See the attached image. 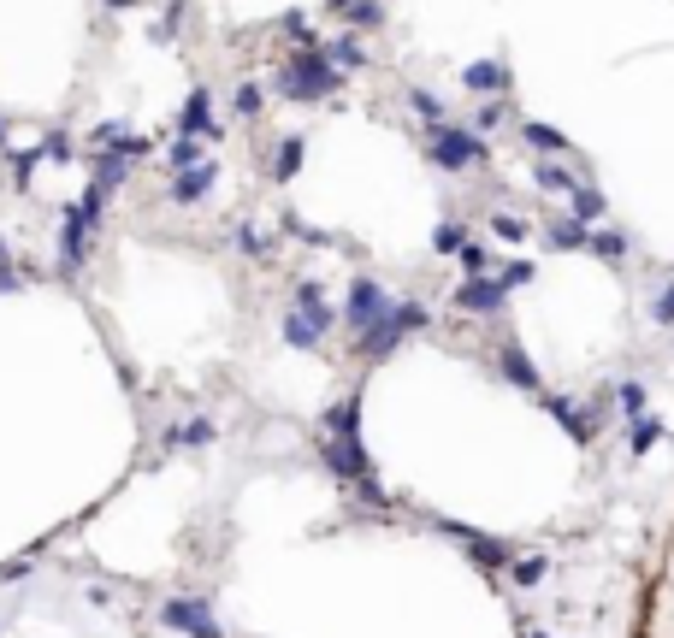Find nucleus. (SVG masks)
<instances>
[{"label":"nucleus","mask_w":674,"mask_h":638,"mask_svg":"<svg viewBox=\"0 0 674 638\" xmlns=\"http://www.w3.org/2000/svg\"><path fill=\"white\" fill-rule=\"evenodd\" d=\"M337 89H343V71L332 65L326 48H302V54H290V60L272 65V95H284V101H337Z\"/></svg>","instance_id":"1"},{"label":"nucleus","mask_w":674,"mask_h":638,"mask_svg":"<svg viewBox=\"0 0 674 638\" xmlns=\"http://www.w3.org/2000/svg\"><path fill=\"white\" fill-rule=\"evenodd\" d=\"M426 160L438 172H479V166H491V142L473 125H438L426 136Z\"/></svg>","instance_id":"2"},{"label":"nucleus","mask_w":674,"mask_h":638,"mask_svg":"<svg viewBox=\"0 0 674 638\" xmlns=\"http://www.w3.org/2000/svg\"><path fill=\"white\" fill-rule=\"evenodd\" d=\"M420 325H426V308H420V302H391V314L379 319L373 331H361V355H367V361H385V355L403 343V331H420Z\"/></svg>","instance_id":"3"},{"label":"nucleus","mask_w":674,"mask_h":638,"mask_svg":"<svg viewBox=\"0 0 674 638\" xmlns=\"http://www.w3.org/2000/svg\"><path fill=\"white\" fill-rule=\"evenodd\" d=\"M438 532H444L450 544H462V550H468L473 562H479V568H491V574H497V568H515V562H521L509 538H491V532H473V526H462V520H438Z\"/></svg>","instance_id":"4"},{"label":"nucleus","mask_w":674,"mask_h":638,"mask_svg":"<svg viewBox=\"0 0 674 638\" xmlns=\"http://www.w3.org/2000/svg\"><path fill=\"white\" fill-rule=\"evenodd\" d=\"M450 302H456V314L491 319V314H503V302H509V284H503V278H462Z\"/></svg>","instance_id":"5"},{"label":"nucleus","mask_w":674,"mask_h":638,"mask_svg":"<svg viewBox=\"0 0 674 638\" xmlns=\"http://www.w3.org/2000/svg\"><path fill=\"white\" fill-rule=\"evenodd\" d=\"M160 621H166L172 633H184V638H225V633H219V621H213V609H207L202 597H172V603L160 609Z\"/></svg>","instance_id":"6"},{"label":"nucleus","mask_w":674,"mask_h":638,"mask_svg":"<svg viewBox=\"0 0 674 638\" xmlns=\"http://www.w3.org/2000/svg\"><path fill=\"white\" fill-rule=\"evenodd\" d=\"M385 314H391V296H385L373 278H355V284H349V302H343V319H349L355 331H373Z\"/></svg>","instance_id":"7"},{"label":"nucleus","mask_w":674,"mask_h":638,"mask_svg":"<svg viewBox=\"0 0 674 638\" xmlns=\"http://www.w3.org/2000/svg\"><path fill=\"white\" fill-rule=\"evenodd\" d=\"M320 461L332 467L337 479H355V485L373 479V455H367L361 438H326V444H320Z\"/></svg>","instance_id":"8"},{"label":"nucleus","mask_w":674,"mask_h":638,"mask_svg":"<svg viewBox=\"0 0 674 638\" xmlns=\"http://www.w3.org/2000/svg\"><path fill=\"white\" fill-rule=\"evenodd\" d=\"M178 136H225V119H213V89H190V101L178 107Z\"/></svg>","instance_id":"9"},{"label":"nucleus","mask_w":674,"mask_h":638,"mask_svg":"<svg viewBox=\"0 0 674 638\" xmlns=\"http://www.w3.org/2000/svg\"><path fill=\"white\" fill-rule=\"evenodd\" d=\"M497 373H503V379H509V384H521L527 396H544V379H539V367H533V355H527V349H521L515 337H509V343H497Z\"/></svg>","instance_id":"10"},{"label":"nucleus","mask_w":674,"mask_h":638,"mask_svg":"<svg viewBox=\"0 0 674 638\" xmlns=\"http://www.w3.org/2000/svg\"><path fill=\"white\" fill-rule=\"evenodd\" d=\"M462 89H473V95H509L515 71L503 60H473V65H462Z\"/></svg>","instance_id":"11"},{"label":"nucleus","mask_w":674,"mask_h":638,"mask_svg":"<svg viewBox=\"0 0 674 638\" xmlns=\"http://www.w3.org/2000/svg\"><path fill=\"white\" fill-rule=\"evenodd\" d=\"M544 243H550V249H568V255H592V231H586L574 213L550 219V225H544Z\"/></svg>","instance_id":"12"},{"label":"nucleus","mask_w":674,"mask_h":638,"mask_svg":"<svg viewBox=\"0 0 674 638\" xmlns=\"http://www.w3.org/2000/svg\"><path fill=\"white\" fill-rule=\"evenodd\" d=\"M83 260H89V225H77V219H60V272H77V266H83Z\"/></svg>","instance_id":"13"},{"label":"nucleus","mask_w":674,"mask_h":638,"mask_svg":"<svg viewBox=\"0 0 674 638\" xmlns=\"http://www.w3.org/2000/svg\"><path fill=\"white\" fill-rule=\"evenodd\" d=\"M213 178H219V166H213V160L196 166V172H178V178H172V207H196V201L213 190Z\"/></svg>","instance_id":"14"},{"label":"nucleus","mask_w":674,"mask_h":638,"mask_svg":"<svg viewBox=\"0 0 674 638\" xmlns=\"http://www.w3.org/2000/svg\"><path fill=\"white\" fill-rule=\"evenodd\" d=\"M290 314L314 319V325L326 331V325H332V302H326V290H320L314 278H302V284H296V296H290Z\"/></svg>","instance_id":"15"},{"label":"nucleus","mask_w":674,"mask_h":638,"mask_svg":"<svg viewBox=\"0 0 674 638\" xmlns=\"http://www.w3.org/2000/svg\"><path fill=\"white\" fill-rule=\"evenodd\" d=\"M533 184L544 195H580V178H574V166H562V160H533Z\"/></svg>","instance_id":"16"},{"label":"nucleus","mask_w":674,"mask_h":638,"mask_svg":"<svg viewBox=\"0 0 674 638\" xmlns=\"http://www.w3.org/2000/svg\"><path fill=\"white\" fill-rule=\"evenodd\" d=\"M539 408H544V414H556V420L568 426V438H574V444H592V420H586V414H580V408H574L568 396H550V390H544Z\"/></svg>","instance_id":"17"},{"label":"nucleus","mask_w":674,"mask_h":638,"mask_svg":"<svg viewBox=\"0 0 674 638\" xmlns=\"http://www.w3.org/2000/svg\"><path fill=\"white\" fill-rule=\"evenodd\" d=\"M521 142L539 148V154H550V160H556V154H574V142H568L556 125H544V119H527V125H521Z\"/></svg>","instance_id":"18"},{"label":"nucleus","mask_w":674,"mask_h":638,"mask_svg":"<svg viewBox=\"0 0 674 638\" xmlns=\"http://www.w3.org/2000/svg\"><path fill=\"white\" fill-rule=\"evenodd\" d=\"M89 166H95V184H101V190H119V184L131 178L136 160H131V154H119V148H101V154H95Z\"/></svg>","instance_id":"19"},{"label":"nucleus","mask_w":674,"mask_h":638,"mask_svg":"<svg viewBox=\"0 0 674 638\" xmlns=\"http://www.w3.org/2000/svg\"><path fill=\"white\" fill-rule=\"evenodd\" d=\"M302 148H308V142H302V136H284V142H278V148H272V160H267L272 184H290V178H296V172H302Z\"/></svg>","instance_id":"20"},{"label":"nucleus","mask_w":674,"mask_h":638,"mask_svg":"<svg viewBox=\"0 0 674 638\" xmlns=\"http://www.w3.org/2000/svg\"><path fill=\"white\" fill-rule=\"evenodd\" d=\"M568 213L586 225V231H598L604 225V213H609V201H604V190H592V184H580V195L568 201Z\"/></svg>","instance_id":"21"},{"label":"nucleus","mask_w":674,"mask_h":638,"mask_svg":"<svg viewBox=\"0 0 674 638\" xmlns=\"http://www.w3.org/2000/svg\"><path fill=\"white\" fill-rule=\"evenodd\" d=\"M320 337H326V331H320L314 319H302V314H290V308H284V343H290V349L314 355V349H320Z\"/></svg>","instance_id":"22"},{"label":"nucleus","mask_w":674,"mask_h":638,"mask_svg":"<svg viewBox=\"0 0 674 638\" xmlns=\"http://www.w3.org/2000/svg\"><path fill=\"white\" fill-rule=\"evenodd\" d=\"M332 438H355V426H361V396H343L337 408H326V420H320Z\"/></svg>","instance_id":"23"},{"label":"nucleus","mask_w":674,"mask_h":638,"mask_svg":"<svg viewBox=\"0 0 674 638\" xmlns=\"http://www.w3.org/2000/svg\"><path fill=\"white\" fill-rule=\"evenodd\" d=\"M166 166H172V178H178V172H196V166H207L202 142H196V136H172V148H166Z\"/></svg>","instance_id":"24"},{"label":"nucleus","mask_w":674,"mask_h":638,"mask_svg":"<svg viewBox=\"0 0 674 638\" xmlns=\"http://www.w3.org/2000/svg\"><path fill=\"white\" fill-rule=\"evenodd\" d=\"M66 213L77 219V225H89V231H95V225H101V213H107V190H101V184H89V190L77 195Z\"/></svg>","instance_id":"25"},{"label":"nucleus","mask_w":674,"mask_h":638,"mask_svg":"<svg viewBox=\"0 0 674 638\" xmlns=\"http://www.w3.org/2000/svg\"><path fill=\"white\" fill-rule=\"evenodd\" d=\"M202 444H213V420H184V426L166 432V449H202Z\"/></svg>","instance_id":"26"},{"label":"nucleus","mask_w":674,"mask_h":638,"mask_svg":"<svg viewBox=\"0 0 674 638\" xmlns=\"http://www.w3.org/2000/svg\"><path fill=\"white\" fill-rule=\"evenodd\" d=\"M326 54H332V65H337V71H343V77L367 65V48H361L355 36H332V42H326Z\"/></svg>","instance_id":"27"},{"label":"nucleus","mask_w":674,"mask_h":638,"mask_svg":"<svg viewBox=\"0 0 674 638\" xmlns=\"http://www.w3.org/2000/svg\"><path fill=\"white\" fill-rule=\"evenodd\" d=\"M615 408L627 414V420H645V408H651V390L639 379H627V384H615Z\"/></svg>","instance_id":"28"},{"label":"nucleus","mask_w":674,"mask_h":638,"mask_svg":"<svg viewBox=\"0 0 674 638\" xmlns=\"http://www.w3.org/2000/svg\"><path fill=\"white\" fill-rule=\"evenodd\" d=\"M592 255L604 260V266H621V260H627V237L609 231V225H598V231H592Z\"/></svg>","instance_id":"29"},{"label":"nucleus","mask_w":674,"mask_h":638,"mask_svg":"<svg viewBox=\"0 0 674 638\" xmlns=\"http://www.w3.org/2000/svg\"><path fill=\"white\" fill-rule=\"evenodd\" d=\"M343 24H349V30H379V24H385V6H379V0H349V6H343Z\"/></svg>","instance_id":"30"},{"label":"nucleus","mask_w":674,"mask_h":638,"mask_svg":"<svg viewBox=\"0 0 674 638\" xmlns=\"http://www.w3.org/2000/svg\"><path fill=\"white\" fill-rule=\"evenodd\" d=\"M462 278H497V266H491V249H485V243H473L468 237V249H462Z\"/></svg>","instance_id":"31"},{"label":"nucleus","mask_w":674,"mask_h":638,"mask_svg":"<svg viewBox=\"0 0 674 638\" xmlns=\"http://www.w3.org/2000/svg\"><path fill=\"white\" fill-rule=\"evenodd\" d=\"M657 444H663V420H651V414H645V420H633V438H627V449H633V455H651Z\"/></svg>","instance_id":"32"},{"label":"nucleus","mask_w":674,"mask_h":638,"mask_svg":"<svg viewBox=\"0 0 674 638\" xmlns=\"http://www.w3.org/2000/svg\"><path fill=\"white\" fill-rule=\"evenodd\" d=\"M261 107H267L261 83H237V95H231V113H237V119H261Z\"/></svg>","instance_id":"33"},{"label":"nucleus","mask_w":674,"mask_h":638,"mask_svg":"<svg viewBox=\"0 0 674 638\" xmlns=\"http://www.w3.org/2000/svg\"><path fill=\"white\" fill-rule=\"evenodd\" d=\"M408 107H414V119H420V125H444V101H438V95H432V89H414V95H408Z\"/></svg>","instance_id":"34"},{"label":"nucleus","mask_w":674,"mask_h":638,"mask_svg":"<svg viewBox=\"0 0 674 638\" xmlns=\"http://www.w3.org/2000/svg\"><path fill=\"white\" fill-rule=\"evenodd\" d=\"M237 243H243V255H249V260H272V255H278V243H272L261 225H243V231H237Z\"/></svg>","instance_id":"35"},{"label":"nucleus","mask_w":674,"mask_h":638,"mask_svg":"<svg viewBox=\"0 0 674 638\" xmlns=\"http://www.w3.org/2000/svg\"><path fill=\"white\" fill-rule=\"evenodd\" d=\"M284 36H290V42H302V48H326V42H320V30L308 24V12H284Z\"/></svg>","instance_id":"36"},{"label":"nucleus","mask_w":674,"mask_h":638,"mask_svg":"<svg viewBox=\"0 0 674 638\" xmlns=\"http://www.w3.org/2000/svg\"><path fill=\"white\" fill-rule=\"evenodd\" d=\"M6 160H12V184H18V190H30L36 160H48V148H24V154H6Z\"/></svg>","instance_id":"37"},{"label":"nucleus","mask_w":674,"mask_h":638,"mask_svg":"<svg viewBox=\"0 0 674 638\" xmlns=\"http://www.w3.org/2000/svg\"><path fill=\"white\" fill-rule=\"evenodd\" d=\"M432 249H438V255H462V249H468V231H462L456 219H444V225L432 231Z\"/></svg>","instance_id":"38"},{"label":"nucleus","mask_w":674,"mask_h":638,"mask_svg":"<svg viewBox=\"0 0 674 638\" xmlns=\"http://www.w3.org/2000/svg\"><path fill=\"white\" fill-rule=\"evenodd\" d=\"M468 125L479 130V136H491V130H497V125H509V101H485V107L473 113Z\"/></svg>","instance_id":"39"},{"label":"nucleus","mask_w":674,"mask_h":638,"mask_svg":"<svg viewBox=\"0 0 674 638\" xmlns=\"http://www.w3.org/2000/svg\"><path fill=\"white\" fill-rule=\"evenodd\" d=\"M544 568H550V562H544V556H521V562H515V568H509V579H515V585H521V591H533V585H539V579H544Z\"/></svg>","instance_id":"40"},{"label":"nucleus","mask_w":674,"mask_h":638,"mask_svg":"<svg viewBox=\"0 0 674 638\" xmlns=\"http://www.w3.org/2000/svg\"><path fill=\"white\" fill-rule=\"evenodd\" d=\"M497 278H503L509 290H521V284H533V278H539V266H533V260H503V266H497Z\"/></svg>","instance_id":"41"},{"label":"nucleus","mask_w":674,"mask_h":638,"mask_svg":"<svg viewBox=\"0 0 674 638\" xmlns=\"http://www.w3.org/2000/svg\"><path fill=\"white\" fill-rule=\"evenodd\" d=\"M491 231H497L503 243H521V237H527V219H521V213H491Z\"/></svg>","instance_id":"42"},{"label":"nucleus","mask_w":674,"mask_h":638,"mask_svg":"<svg viewBox=\"0 0 674 638\" xmlns=\"http://www.w3.org/2000/svg\"><path fill=\"white\" fill-rule=\"evenodd\" d=\"M651 319H657V325H674V278L651 296Z\"/></svg>","instance_id":"43"},{"label":"nucleus","mask_w":674,"mask_h":638,"mask_svg":"<svg viewBox=\"0 0 674 638\" xmlns=\"http://www.w3.org/2000/svg\"><path fill=\"white\" fill-rule=\"evenodd\" d=\"M42 148H48V160H54V166H71V142H66V136H48Z\"/></svg>","instance_id":"44"},{"label":"nucleus","mask_w":674,"mask_h":638,"mask_svg":"<svg viewBox=\"0 0 674 638\" xmlns=\"http://www.w3.org/2000/svg\"><path fill=\"white\" fill-rule=\"evenodd\" d=\"M326 6H332V12H343V6H349V0H326Z\"/></svg>","instance_id":"45"},{"label":"nucleus","mask_w":674,"mask_h":638,"mask_svg":"<svg viewBox=\"0 0 674 638\" xmlns=\"http://www.w3.org/2000/svg\"><path fill=\"white\" fill-rule=\"evenodd\" d=\"M107 6H131V0H107Z\"/></svg>","instance_id":"46"},{"label":"nucleus","mask_w":674,"mask_h":638,"mask_svg":"<svg viewBox=\"0 0 674 638\" xmlns=\"http://www.w3.org/2000/svg\"><path fill=\"white\" fill-rule=\"evenodd\" d=\"M0 142H6V119H0Z\"/></svg>","instance_id":"47"},{"label":"nucleus","mask_w":674,"mask_h":638,"mask_svg":"<svg viewBox=\"0 0 674 638\" xmlns=\"http://www.w3.org/2000/svg\"><path fill=\"white\" fill-rule=\"evenodd\" d=\"M533 638H544V633H533Z\"/></svg>","instance_id":"48"}]
</instances>
